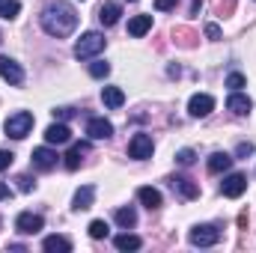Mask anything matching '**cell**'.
<instances>
[{
  "mask_svg": "<svg viewBox=\"0 0 256 253\" xmlns=\"http://www.w3.org/2000/svg\"><path fill=\"white\" fill-rule=\"evenodd\" d=\"M39 24H42V30H45L48 36H54V39H66V36H72L74 27H78V12H74L72 3L57 0V3H51V6L42 9Z\"/></svg>",
  "mask_w": 256,
  "mask_h": 253,
  "instance_id": "obj_1",
  "label": "cell"
},
{
  "mask_svg": "<svg viewBox=\"0 0 256 253\" xmlns=\"http://www.w3.org/2000/svg\"><path fill=\"white\" fill-rule=\"evenodd\" d=\"M104 45H108V39H104L98 30H90V33H84V36L78 39V45H74V57H78V60H90V57L102 54Z\"/></svg>",
  "mask_w": 256,
  "mask_h": 253,
  "instance_id": "obj_2",
  "label": "cell"
},
{
  "mask_svg": "<svg viewBox=\"0 0 256 253\" xmlns=\"http://www.w3.org/2000/svg\"><path fill=\"white\" fill-rule=\"evenodd\" d=\"M30 128H33V114H27V110H18V114L6 116V122H3V131L12 140H24L30 134Z\"/></svg>",
  "mask_w": 256,
  "mask_h": 253,
  "instance_id": "obj_3",
  "label": "cell"
},
{
  "mask_svg": "<svg viewBox=\"0 0 256 253\" xmlns=\"http://www.w3.org/2000/svg\"><path fill=\"white\" fill-rule=\"evenodd\" d=\"M188 238H191L194 248H214V244L220 242V230H218L214 224H200V226L191 230Z\"/></svg>",
  "mask_w": 256,
  "mask_h": 253,
  "instance_id": "obj_4",
  "label": "cell"
},
{
  "mask_svg": "<svg viewBox=\"0 0 256 253\" xmlns=\"http://www.w3.org/2000/svg\"><path fill=\"white\" fill-rule=\"evenodd\" d=\"M15 230L21 236H36L39 230H45V218L42 214H33V212H21L15 218Z\"/></svg>",
  "mask_w": 256,
  "mask_h": 253,
  "instance_id": "obj_5",
  "label": "cell"
},
{
  "mask_svg": "<svg viewBox=\"0 0 256 253\" xmlns=\"http://www.w3.org/2000/svg\"><path fill=\"white\" fill-rule=\"evenodd\" d=\"M152 149H155V143H152V137H149V134H134V137H131V143H128V155H131V158H137V161L152 158Z\"/></svg>",
  "mask_w": 256,
  "mask_h": 253,
  "instance_id": "obj_6",
  "label": "cell"
},
{
  "mask_svg": "<svg viewBox=\"0 0 256 253\" xmlns=\"http://www.w3.org/2000/svg\"><path fill=\"white\" fill-rule=\"evenodd\" d=\"M214 110V98L208 96V92H196L191 96V102H188V114L196 116V120H202V116H208Z\"/></svg>",
  "mask_w": 256,
  "mask_h": 253,
  "instance_id": "obj_7",
  "label": "cell"
},
{
  "mask_svg": "<svg viewBox=\"0 0 256 253\" xmlns=\"http://www.w3.org/2000/svg\"><path fill=\"white\" fill-rule=\"evenodd\" d=\"M220 190H224V196H230V200H238V196L248 190V176H244V173H230V176L224 179Z\"/></svg>",
  "mask_w": 256,
  "mask_h": 253,
  "instance_id": "obj_8",
  "label": "cell"
},
{
  "mask_svg": "<svg viewBox=\"0 0 256 253\" xmlns=\"http://www.w3.org/2000/svg\"><path fill=\"white\" fill-rule=\"evenodd\" d=\"M30 158H33V167H36V170H45V173H48V170H54V167H57V152H54V149H48V146L33 149V155H30Z\"/></svg>",
  "mask_w": 256,
  "mask_h": 253,
  "instance_id": "obj_9",
  "label": "cell"
},
{
  "mask_svg": "<svg viewBox=\"0 0 256 253\" xmlns=\"http://www.w3.org/2000/svg\"><path fill=\"white\" fill-rule=\"evenodd\" d=\"M0 78L9 80L12 86H21V84H24V72H21V66L15 63V60H9V57H0Z\"/></svg>",
  "mask_w": 256,
  "mask_h": 253,
  "instance_id": "obj_10",
  "label": "cell"
},
{
  "mask_svg": "<svg viewBox=\"0 0 256 253\" xmlns=\"http://www.w3.org/2000/svg\"><path fill=\"white\" fill-rule=\"evenodd\" d=\"M86 134H90L92 140H110V137H114V126H110L104 116H92V120L86 122Z\"/></svg>",
  "mask_w": 256,
  "mask_h": 253,
  "instance_id": "obj_11",
  "label": "cell"
},
{
  "mask_svg": "<svg viewBox=\"0 0 256 253\" xmlns=\"http://www.w3.org/2000/svg\"><path fill=\"white\" fill-rule=\"evenodd\" d=\"M45 140L51 143V146H63L72 140V128L66 126V122H54V126L45 128Z\"/></svg>",
  "mask_w": 256,
  "mask_h": 253,
  "instance_id": "obj_12",
  "label": "cell"
},
{
  "mask_svg": "<svg viewBox=\"0 0 256 253\" xmlns=\"http://www.w3.org/2000/svg\"><path fill=\"white\" fill-rule=\"evenodd\" d=\"M250 108H254V102H250L248 96H242V92H232V96L226 98V110H232L236 116H248Z\"/></svg>",
  "mask_w": 256,
  "mask_h": 253,
  "instance_id": "obj_13",
  "label": "cell"
},
{
  "mask_svg": "<svg viewBox=\"0 0 256 253\" xmlns=\"http://www.w3.org/2000/svg\"><path fill=\"white\" fill-rule=\"evenodd\" d=\"M86 152H90V143H86V140H84V143H74V146H72V149L66 152V161H63L66 170H78Z\"/></svg>",
  "mask_w": 256,
  "mask_h": 253,
  "instance_id": "obj_14",
  "label": "cell"
},
{
  "mask_svg": "<svg viewBox=\"0 0 256 253\" xmlns=\"http://www.w3.org/2000/svg\"><path fill=\"white\" fill-rule=\"evenodd\" d=\"M149 30H152V15H134V18L128 21V33H131L134 39L146 36Z\"/></svg>",
  "mask_w": 256,
  "mask_h": 253,
  "instance_id": "obj_15",
  "label": "cell"
},
{
  "mask_svg": "<svg viewBox=\"0 0 256 253\" xmlns=\"http://www.w3.org/2000/svg\"><path fill=\"white\" fill-rule=\"evenodd\" d=\"M92 200H96V188H92V185H84V188H78V194H74L72 208H74V212H84V208L92 206Z\"/></svg>",
  "mask_w": 256,
  "mask_h": 253,
  "instance_id": "obj_16",
  "label": "cell"
},
{
  "mask_svg": "<svg viewBox=\"0 0 256 253\" xmlns=\"http://www.w3.org/2000/svg\"><path fill=\"white\" fill-rule=\"evenodd\" d=\"M42 250L45 253H72V242L66 236H48L42 242Z\"/></svg>",
  "mask_w": 256,
  "mask_h": 253,
  "instance_id": "obj_17",
  "label": "cell"
},
{
  "mask_svg": "<svg viewBox=\"0 0 256 253\" xmlns=\"http://www.w3.org/2000/svg\"><path fill=\"white\" fill-rule=\"evenodd\" d=\"M120 15H122V6H120V3H104V6L98 9V21H102L104 27H114V24L120 21Z\"/></svg>",
  "mask_w": 256,
  "mask_h": 253,
  "instance_id": "obj_18",
  "label": "cell"
},
{
  "mask_svg": "<svg viewBox=\"0 0 256 253\" xmlns=\"http://www.w3.org/2000/svg\"><path fill=\"white\" fill-rule=\"evenodd\" d=\"M170 185H173V190H179V194H182L185 200H194V196L200 194V188L194 185L188 176H173V179H170Z\"/></svg>",
  "mask_w": 256,
  "mask_h": 253,
  "instance_id": "obj_19",
  "label": "cell"
},
{
  "mask_svg": "<svg viewBox=\"0 0 256 253\" xmlns=\"http://www.w3.org/2000/svg\"><path fill=\"white\" fill-rule=\"evenodd\" d=\"M102 102H104L108 108H114V110H116V108H122V104H126V92H122L120 86H104V90H102Z\"/></svg>",
  "mask_w": 256,
  "mask_h": 253,
  "instance_id": "obj_20",
  "label": "cell"
},
{
  "mask_svg": "<svg viewBox=\"0 0 256 253\" xmlns=\"http://www.w3.org/2000/svg\"><path fill=\"white\" fill-rule=\"evenodd\" d=\"M232 167V155H226V152H214L212 158H208V173H226Z\"/></svg>",
  "mask_w": 256,
  "mask_h": 253,
  "instance_id": "obj_21",
  "label": "cell"
},
{
  "mask_svg": "<svg viewBox=\"0 0 256 253\" xmlns=\"http://www.w3.org/2000/svg\"><path fill=\"white\" fill-rule=\"evenodd\" d=\"M137 200H140L146 208H158V206H161V190L149 188V185H146V188H137Z\"/></svg>",
  "mask_w": 256,
  "mask_h": 253,
  "instance_id": "obj_22",
  "label": "cell"
},
{
  "mask_svg": "<svg viewBox=\"0 0 256 253\" xmlns=\"http://www.w3.org/2000/svg\"><path fill=\"white\" fill-rule=\"evenodd\" d=\"M114 244H116V250H140V238L137 236H131V232H120L116 238H114Z\"/></svg>",
  "mask_w": 256,
  "mask_h": 253,
  "instance_id": "obj_23",
  "label": "cell"
},
{
  "mask_svg": "<svg viewBox=\"0 0 256 253\" xmlns=\"http://www.w3.org/2000/svg\"><path fill=\"white\" fill-rule=\"evenodd\" d=\"M114 218H116V224H120L122 230H131V226L137 224V212H134L131 206H128V208H116V214H114Z\"/></svg>",
  "mask_w": 256,
  "mask_h": 253,
  "instance_id": "obj_24",
  "label": "cell"
},
{
  "mask_svg": "<svg viewBox=\"0 0 256 253\" xmlns=\"http://www.w3.org/2000/svg\"><path fill=\"white\" fill-rule=\"evenodd\" d=\"M18 12H21V3H18V0H0V18L12 21Z\"/></svg>",
  "mask_w": 256,
  "mask_h": 253,
  "instance_id": "obj_25",
  "label": "cell"
},
{
  "mask_svg": "<svg viewBox=\"0 0 256 253\" xmlns=\"http://www.w3.org/2000/svg\"><path fill=\"white\" fill-rule=\"evenodd\" d=\"M90 74H92V78H108V74H110V63H104V60L90 63Z\"/></svg>",
  "mask_w": 256,
  "mask_h": 253,
  "instance_id": "obj_26",
  "label": "cell"
},
{
  "mask_svg": "<svg viewBox=\"0 0 256 253\" xmlns=\"http://www.w3.org/2000/svg\"><path fill=\"white\" fill-rule=\"evenodd\" d=\"M108 232H110V230H108L104 220H92V224H90V238H104Z\"/></svg>",
  "mask_w": 256,
  "mask_h": 253,
  "instance_id": "obj_27",
  "label": "cell"
},
{
  "mask_svg": "<svg viewBox=\"0 0 256 253\" xmlns=\"http://www.w3.org/2000/svg\"><path fill=\"white\" fill-rule=\"evenodd\" d=\"M244 84H248V80H244V74H238V72H232V74L226 78V86H230L232 92H238V90H242Z\"/></svg>",
  "mask_w": 256,
  "mask_h": 253,
  "instance_id": "obj_28",
  "label": "cell"
},
{
  "mask_svg": "<svg viewBox=\"0 0 256 253\" xmlns=\"http://www.w3.org/2000/svg\"><path fill=\"white\" fill-rule=\"evenodd\" d=\"M194 158H196V155H194V149H179V152H176V161H179L182 167H191Z\"/></svg>",
  "mask_w": 256,
  "mask_h": 253,
  "instance_id": "obj_29",
  "label": "cell"
},
{
  "mask_svg": "<svg viewBox=\"0 0 256 253\" xmlns=\"http://www.w3.org/2000/svg\"><path fill=\"white\" fill-rule=\"evenodd\" d=\"M12 158H15L12 152H6V149H0V173H3V170H9V164H12Z\"/></svg>",
  "mask_w": 256,
  "mask_h": 253,
  "instance_id": "obj_30",
  "label": "cell"
},
{
  "mask_svg": "<svg viewBox=\"0 0 256 253\" xmlns=\"http://www.w3.org/2000/svg\"><path fill=\"white\" fill-rule=\"evenodd\" d=\"M15 182H18V190H24V194H27V190H33V182H30V176H18Z\"/></svg>",
  "mask_w": 256,
  "mask_h": 253,
  "instance_id": "obj_31",
  "label": "cell"
},
{
  "mask_svg": "<svg viewBox=\"0 0 256 253\" xmlns=\"http://www.w3.org/2000/svg\"><path fill=\"white\" fill-rule=\"evenodd\" d=\"M206 36H208L212 42H218V39H220V27H218V24H208V27H206Z\"/></svg>",
  "mask_w": 256,
  "mask_h": 253,
  "instance_id": "obj_32",
  "label": "cell"
},
{
  "mask_svg": "<svg viewBox=\"0 0 256 253\" xmlns=\"http://www.w3.org/2000/svg\"><path fill=\"white\" fill-rule=\"evenodd\" d=\"M176 3H179V0H155V9L167 12V9H176Z\"/></svg>",
  "mask_w": 256,
  "mask_h": 253,
  "instance_id": "obj_33",
  "label": "cell"
},
{
  "mask_svg": "<svg viewBox=\"0 0 256 253\" xmlns=\"http://www.w3.org/2000/svg\"><path fill=\"white\" fill-rule=\"evenodd\" d=\"M250 152H254V143H242V146L236 149V155H242V158H244V155H250Z\"/></svg>",
  "mask_w": 256,
  "mask_h": 253,
  "instance_id": "obj_34",
  "label": "cell"
},
{
  "mask_svg": "<svg viewBox=\"0 0 256 253\" xmlns=\"http://www.w3.org/2000/svg\"><path fill=\"white\" fill-rule=\"evenodd\" d=\"M72 114H74V110H72V108H60V110H54V116H60V120H68V116H72Z\"/></svg>",
  "mask_w": 256,
  "mask_h": 253,
  "instance_id": "obj_35",
  "label": "cell"
},
{
  "mask_svg": "<svg viewBox=\"0 0 256 253\" xmlns=\"http://www.w3.org/2000/svg\"><path fill=\"white\" fill-rule=\"evenodd\" d=\"M9 196H12V188H9V185H3V182H0V200H9Z\"/></svg>",
  "mask_w": 256,
  "mask_h": 253,
  "instance_id": "obj_36",
  "label": "cell"
},
{
  "mask_svg": "<svg viewBox=\"0 0 256 253\" xmlns=\"http://www.w3.org/2000/svg\"><path fill=\"white\" fill-rule=\"evenodd\" d=\"M131 3H137V0H131Z\"/></svg>",
  "mask_w": 256,
  "mask_h": 253,
  "instance_id": "obj_37",
  "label": "cell"
},
{
  "mask_svg": "<svg viewBox=\"0 0 256 253\" xmlns=\"http://www.w3.org/2000/svg\"><path fill=\"white\" fill-rule=\"evenodd\" d=\"M0 39H3V36H0Z\"/></svg>",
  "mask_w": 256,
  "mask_h": 253,
  "instance_id": "obj_38",
  "label": "cell"
}]
</instances>
